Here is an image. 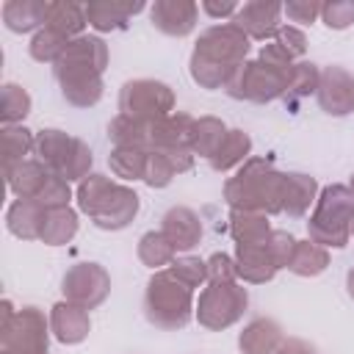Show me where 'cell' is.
I'll return each mask as SVG.
<instances>
[{
	"label": "cell",
	"mask_w": 354,
	"mask_h": 354,
	"mask_svg": "<svg viewBox=\"0 0 354 354\" xmlns=\"http://www.w3.org/2000/svg\"><path fill=\"white\" fill-rule=\"evenodd\" d=\"M326 266H329V252L307 238V241L296 243V252H293L288 271H293L296 277H318L326 271Z\"/></svg>",
	"instance_id": "obj_33"
},
{
	"label": "cell",
	"mask_w": 354,
	"mask_h": 354,
	"mask_svg": "<svg viewBox=\"0 0 354 354\" xmlns=\"http://www.w3.org/2000/svg\"><path fill=\"white\" fill-rule=\"evenodd\" d=\"M271 224L266 213L257 210H230V235L235 243H266L271 238Z\"/></svg>",
	"instance_id": "obj_25"
},
{
	"label": "cell",
	"mask_w": 354,
	"mask_h": 354,
	"mask_svg": "<svg viewBox=\"0 0 354 354\" xmlns=\"http://www.w3.org/2000/svg\"><path fill=\"white\" fill-rule=\"evenodd\" d=\"M191 77H194V83L196 86H202V88H224L227 83H230V77H232V72L238 69H232V66H224V64H216V61H210V58H202V55H196V53H191Z\"/></svg>",
	"instance_id": "obj_41"
},
{
	"label": "cell",
	"mask_w": 354,
	"mask_h": 354,
	"mask_svg": "<svg viewBox=\"0 0 354 354\" xmlns=\"http://www.w3.org/2000/svg\"><path fill=\"white\" fill-rule=\"evenodd\" d=\"M279 14H282V6L279 3H266V0H249L243 3L235 17L230 19L235 28H241L249 39H257V41H268L277 36L279 30Z\"/></svg>",
	"instance_id": "obj_13"
},
{
	"label": "cell",
	"mask_w": 354,
	"mask_h": 354,
	"mask_svg": "<svg viewBox=\"0 0 354 354\" xmlns=\"http://www.w3.org/2000/svg\"><path fill=\"white\" fill-rule=\"evenodd\" d=\"M227 124L221 122V119H216V116H199V119H194V130H191V152L194 155H199V158H213L216 152H218V147L224 144V138H227Z\"/></svg>",
	"instance_id": "obj_27"
},
{
	"label": "cell",
	"mask_w": 354,
	"mask_h": 354,
	"mask_svg": "<svg viewBox=\"0 0 354 354\" xmlns=\"http://www.w3.org/2000/svg\"><path fill=\"white\" fill-rule=\"evenodd\" d=\"M205 263H207V282H235V277H238L235 257H230L224 252H213Z\"/></svg>",
	"instance_id": "obj_49"
},
{
	"label": "cell",
	"mask_w": 354,
	"mask_h": 354,
	"mask_svg": "<svg viewBox=\"0 0 354 354\" xmlns=\"http://www.w3.org/2000/svg\"><path fill=\"white\" fill-rule=\"evenodd\" d=\"M50 329L55 335L58 343L64 346H77L88 337L91 332V318H88V310L72 304V301H58L53 304L50 310Z\"/></svg>",
	"instance_id": "obj_15"
},
{
	"label": "cell",
	"mask_w": 354,
	"mask_h": 354,
	"mask_svg": "<svg viewBox=\"0 0 354 354\" xmlns=\"http://www.w3.org/2000/svg\"><path fill=\"white\" fill-rule=\"evenodd\" d=\"M33 144H36V136L28 127H22V124L3 127V163H6V169H14L17 163L28 160V155L33 152Z\"/></svg>",
	"instance_id": "obj_38"
},
{
	"label": "cell",
	"mask_w": 354,
	"mask_h": 354,
	"mask_svg": "<svg viewBox=\"0 0 354 354\" xmlns=\"http://www.w3.org/2000/svg\"><path fill=\"white\" fill-rule=\"evenodd\" d=\"M108 66V44L100 36H77L55 61V80L77 75H102Z\"/></svg>",
	"instance_id": "obj_10"
},
{
	"label": "cell",
	"mask_w": 354,
	"mask_h": 354,
	"mask_svg": "<svg viewBox=\"0 0 354 354\" xmlns=\"http://www.w3.org/2000/svg\"><path fill=\"white\" fill-rule=\"evenodd\" d=\"M194 53L202 55V58H210L216 64H224V66H232L235 69L249 55V36L241 28H235L232 22L213 25V28H207L199 36Z\"/></svg>",
	"instance_id": "obj_9"
},
{
	"label": "cell",
	"mask_w": 354,
	"mask_h": 354,
	"mask_svg": "<svg viewBox=\"0 0 354 354\" xmlns=\"http://www.w3.org/2000/svg\"><path fill=\"white\" fill-rule=\"evenodd\" d=\"M318 80H321V69L313 61H296L290 69V80H288V91H285V102L296 105L299 100L310 97L318 91Z\"/></svg>",
	"instance_id": "obj_35"
},
{
	"label": "cell",
	"mask_w": 354,
	"mask_h": 354,
	"mask_svg": "<svg viewBox=\"0 0 354 354\" xmlns=\"http://www.w3.org/2000/svg\"><path fill=\"white\" fill-rule=\"evenodd\" d=\"M149 122L133 119V116H113L108 124V138L113 147H133V149H147L149 152Z\"/></svg>",
	"instance_id": "obj_28"
},
{
	"label": "cell",
	"mask_w": 354,
	"mask_h": 354,
	"mask_svg": "<svg viewBox=\"0 0 354 354\" xmlns=\"http://www.w3.org/2000/svg\"><path fill=\"white\" fill-rule=\"evenodd\" d=\"M69 199H72V188L64 177H58L55 171L47 177L44 188L39 191L36 202L44 207V210H58V207H69Z\"/></svg>",
	"instance_id": "obj_43"
},
{
	"label": "cell",
	"mask_w": 354,
	"mask_h": 354,
	"mask_svg": "<svg viewBox=\"0 0 354 354\" xmlns=\"http://www.w3.org/2000/svg\"><path fill=\"white\" fill-rule=\"evenodd\" d=\"M50 324L39 307L17 310L14 321L0 329V354H47Z\"/></svg>",
	"instance_id": "obj_7"
},
{
	"label": "cell",
	"mask_w": 354,
	"mask_h": 354,
	"mask_svg": "<svg viewBox=\"0 0 354 354\" xmlns=\"http://www.w3.org/2000/svg\"><path fill=\"white\" fill-rule=\"evenodd\" d=\"M47 6L44 0H8L3 3V22L11 33H30L47 25Z\"/></svg>",
	"instance_id": "obj_24"
},
{
	"label": "cell",
	"mask_w": 354,
	"mask_h": 354,
	"mask_svg": "<svg viewBox=\"0 0 354 354\" xmlns=\"http://www.w3.org/2000/svg\"><path fill=\"white\" fill-rule=\"evenodd\" d=\"M263 64H268V66H277V69H293V58L277 44V41H268V44H263V50H260V55H257Z\"/></svg>",
	"instance_id": "obj_51"
},
{
	"label": "cell",
	"mask_w": 354,
	"mask_h": 354,
	"mask_svg": "<svg viewBox=\"0 0 354 354\" xmlns=\"http://www.w3.org/2000/svg\"><path fill=\"white\" fill-rule=\"evenodd\" d=\"M69 144H72V136H66L64 130L47 127V130H39V133H36L33 152H36V158H39L50 171H55L58 163H61V158L66 155Z\"/></svg>",
	"instance_id": "obj_36"
},
{
	"label": "cell",
	"mask_w": 354,
	"mask_h": 354,
	"mask_svg": "<svg viewBox=\"0 0 354 354\" xmlns=\"http://www.w3.org/2000/svg\"><path fill=\"white\" fill-rule=\"evenodd\" d=\"M86 25H88L86 6H77L69 0H55L47 6V25L44 28H53V30L64 33L66 39H77V36H83Z\"/></svg>",
	"instance_id": "obj_26"
},
{
	"label": "cell",
	"mask_w": 354,
	"mask_h": 354,
	"mask_svg": "<svg viewBox=\"0 0 354 354\" xmlns=\"http://www.w3.org/2000/svg\"><path fill=\"white\" fill-rule=\"evenodd\" d=\"M169 271H171L183 285H188L191 290H194V288H199V285L207 279V263H205V260H199V257H191V254L171 260Z\"/></svg>",
	"instance_id": "obj_44"
},
{
	"label": "cell",
	"mask_w": 354,
	"mask_h": 354,
	"mask_svg": "<svg viewBox=\"0 0 354 354\" xmlns=\"http://www.w3.org/2000/svg\"><path fill=\"white\" fill-rule=\"evenodd\" d=\"M351 238H354V221H351Z\"/></svg>",
	"instance_id": "obj_56"
},
{
	"label": "cell",
	"mask_w": 354,
	"mask_h": 354,
	"mask_svg": "<svg viewBox=\"0 0 354 354\" xmlns=\"http://www.w3.org/2000/svg\"><path fill=\"white\" fill-rule=\"evenodd\" d=\"M318 105L329 116H348L354 113V75L343 66H326L321 69L318 80Z\"/></svg>",
	"instance_id": "obj_11"
},
{
	"label": "cell",
	"mask_w": 354,
	"mask_h": 354,
	"mask_svg": "<svg viewBox=\"0 0 354 354\" xmlns=\"http://www.w3.org/2000/svg\"><path fill=\"white\" fill-rule=\"evenodd\" d=\"M177 177L174 166L169 163V158L163 152H149L147 158V171H144V183L149 188H166L171 180Z\"/></svg>",
	"instance_id": "obj_45"
},
{
	"label": "cell",
	"mask_w": 354,
	"mask_h": 354,
	"mask_svg": "<svg viewBox=\"0 0 354 354\" xmlns=\"http://www.w3.org/2000/svg\"><path fill=\"white\" fill-rule=\"evenodd\" d=\"M119 113L152 124L174 113V91L163 80H152V77L127 80L119 91Z\"/></svg>",
	"instance_id": "obj_6"
},
{
	"label": "cell",
	"mask_w": 354,
	"mask_h": 354,
	"mask_svg": "<svg viewBox=\"0 0 354 354\" xmlns=\"http://www.w3.org/2000/svg\"><path fill=\"white\" fill-rule=\"evenodd\" d=\"M235 268L238 277L252 285H266L279 271L266 243H235Z\"/></svg>",
	"instance_id": "obj_17"
},
{
	"label": "cell",
	"mask_w": 354,
	"mask_h": 354,
	"mask_svg": "<svg viewBox=\"0 0 354 354\" xmlns=\"http://www.w3.org/2000/svg\"><path fill=\"white\" fill-rule=\"evenodd\" d=\"M282 180L285 171H277L268 158H249L224 183V199L232 210L282 213Z\"/></svg>",
	"instance_id": "obj_1"
},
{
	"label": "cell",
	"mask_w": 354,
	"mask_h": 354,
	"mask_svg": "<svg viewBox=\"0 0 354 354\" xmlns=\"http://www.w3.org/2000/svg\"><path fill=\"white\" fill-rule=\"evenodd\" d=\"M282 340H285V335L277 321L254 318L238 335V348H241V354H274L282 346Z\"/></svg>",
	"instance_id": "obj_22"
},
{
	"label": "cell",
	"mask_w": 354,
	"mask_h": 354,
	"mask_svg": "<svg viewBox=\"0 0 354 354\" xmlns=\"http://www.w3.org/2000/svg\"><path fill=\"white\" fill-rule=\"evenodd\" d=\"M77 235V213L72 207H58L47 210L44 227H41V243L47 246H64Z\"/></svg>",
	"instance_id": "obj_31"
},
{
	"label": "cell",
	"mask_w": 354,
	"mask_h": 354,
	"mask_svg": "<svg viewBox=\"0 0 354 354\" xmlns=\"http://www.w3.org/2000/svg\"><path fill=\"white\" fill-rule=\"evenodd\" d=\"M69 41L72 39H66L64 33H58L53 28H41V30L33 33L28 50H30V58L33 61H39V64H55L64 55V50L69 47Z\"/></svg>",
	"instance_id": "obj_39"
},
{
	"label": "cell",
	"mask_w": 354,
	"mask_h": 354,
	"mask_svg": "<svg viewBox=\"0 0 354 354\" xmlns=\"http://www.w3.org/2000/svg\"><path fill=\"white\" fill-rule=\"evenodd\" d=\"M61 290H64L66 301H72L83 310H94L111 293V274L100 263H77L64 274Z\"/></svg>",
	"instance_id": "obj_8"
},
{
	"label": "cell",
	"mask_w": 354,
	"mask_h": 354,
	"mask_svg": "<svg viewBox=\"0 0 354 354\" xmlns=\"http://www.w3.org/2000/svg\"><path fill=\"white\" fill-rule=\"evenodd\" d=\"M44 218H47V210L36 199H17L6 210V227H8V232L17 235V238H22V241L41 238Z\"/></svg>",
	"instance_id": "obj_21"
},
{
	"label": "cell",
	"mask_w": 354,
	"mask_h": 354,
	"mask_svg": "<svg viewBox=\"0 0 354 354\" xmlns=\"http://www.w3.org/2000/svg\"><path fill=\"white\" fill-rule=\"evenodd\" d=\"M346 288H348V296L354 299V268L346 274Z\"/></svg>",
	"instance_id": "obj_54"
},
{
	"label": "cell",
	"mask_w": 354,
	"mask_h": 354,
	"mask_svg": "<svg viewBox=\"0 0 354 354\" xmlns=\"http://www.w3.org/2000/svg\"><path fill=\"white\" fill-rule=\"evenodd\" d=\"M113 188V180L105 177V174H88L86 180L77 183V207L80 213H86L88 218L94 216V210L100 207V202L108 196V191Z\"/></svg>",
	"instance_id": "obj_42"
},
{
	"label": "cell",
	"mask_w": 354,
	"mask_h": 354,
	"mask_svg": "<svg viewBox=\"0 0 354 354\" xmlns=\"http://www.w3.org/2000/svg\"><path fill=\"white\" fill-rule=\"evenodd\" d=\"M160 232L169 238V243L177 252H191L202 241V221H199V216L191 207L177 205V207H169L163 213Z\"/></svg>",
	"instance_id": "obj_16"
},
{
	"label": "cell",
	"mask_w": 354,
	"mask_h": 354,
	"mask_svg": "<svg viewBox=\"0 0 354 354\" xmlns=\"http://www.w3.org/2000/svg\"><path fill=\"white\" fill-rule=\"evenodd\" d=\"M246 307H249L246 288H241L238 282H210L199 293L194 315H196L199 326H205L210 332H221V329H230L232 324H238L243 318Z\"/></svg>",
	"instance_id": "obj_5"
},
{
	"label": "cell",
	"mask_w": 354,
	"mask_h": 354,
	"mask_svg": "<svg viewBox=\"0 0 354 354\" xmlns=\"http://www.w3.org/2000/svg\"><path fill=\"white\" fill-rule=\"evenodd\" d=\"M138 11H144L141 0H136V3H119V0H91V3H86V19L100 33L122 30L127 25V19L136 17Z\"/></svg>",
	"instance_id": "obj_18"
},
{
	"label": "cell",
	"mask_w": 354,
	"mask_h": 354,
	"mask_svg": "<svg viewBox=\"0 0 354 354\" xmlns=\"http://www.w3.org/2000/svg\"><path fill=\"white\" fill-rule=\"evenodd\" d=\"M30 105H33L30 94L19 83H6L3 97H0V122H3V127L22 124V119L30 113Z\"/></svg>",
	"instance_id": "obj_40"
},
{
	"label": "cell",
	"mask_w": 354,
	"mask_h": 354,
	"mask_svg": "<svg viewBox=\"0 0 354 354\" xmlns=\"http://www.w3.org/2000/svg\"><path fill=\"white\" fill-rule=\"evenodd\" d=\"M50 174L53 171L39 158H28V160L17 163L14 169H6V183L17 199H36Z\"/></svg>",
	"instance_id": "obj_23"
},
{
	"label": "cell",
	"mask_w": 354,
	"mask_h": 354,
	"mask_svg": "<svg viewBox=\"0 0 354 354\" xmlns=\"http://www.w3.org/2000/svg\"><path fill=\"white\" fill-rule=\"evenodd\" d=\"M144 315L158 329H183L194 315V290L169 268L155 271L144 290Z\"/></svg>",
	"instance_id": "obj_3"
},
{
	"label": "cell",
	"mask_w": 354,
	"mask_h": 354,
	"mask_svg": "<svg viewBox=\"0 0 354 354\" xmlns=\"http://www.w3.org/2000/svg\"><path fill=\"white\" fill-rule=\"evenodd\" d=\"M354 221V194L348 185L332 183L318 191L315 210L307 221V235L324 249H343L351 241Z\"/></svg>",
	"instance_id": "obj_2"
},
{
	"label": "cell",
	"mask_w": 354,
	"mask_h": 354,
	"mask_svg": "<svg viewBox=\"0 0 354 354\" xmlns=\"http://www.w3.org/2000/svg\"><path fill=\"white\" fill-rule=\"evenodd\" d=\"M174 254H177V249L169 243V238L163 232L149 230L138 238V260L152 271H160L163 266H171Z\"/></svg>",
	"instance_id": "obj_32"
},
{
	"label": "cell",
	"mask_w": 354,
	"mask_h": 354,
	"mask_svg": "<svg viewBox=\"0 0 354 354\" xmlns=\"http://www.w3.org/2000/svg\"><path fill=\"white\" fill-rule=\"evenodd\" d=\"M91 163H94V155H91L88 144H86L83 138H72V144H69L66 155L61 158V163H58L55 174H58V177H64L66 183H80V180H86V177H88Z\"/></svg>",
	"instance_id": "obj_34"
},
{
	"label": "cell",
	"mask_w": 354,
	"mask_h": 354,
	"mask_svg": "<svg viewBox=\"0 0 354 354\" xmlns=\"http://www.w3.org/2000/svg\"><path fill=\"white\" fill-rule=\"evenodd\" d=\"M321 6L324 3H315V0H288L282 6V11L288 14L290 22H301V25H310L321 17Z\"/></svg>",
	"instance_id": "obj_50"
},
{
	"label": "cell",
	"mask_w": 354,
	"mask_h": 354,
	"mask_svg": "<svg viewBox=\"0 0 354 354\" xmlns=\"http://www.w3.org/2000/svg\"><path fill=\"white\" fill-rule=\"evenodd\" d=\"M348 188H351V194H354V174H351V180H348Z\"/></svg>",
	"instance_id": "obj_55"
},
{
	"label": "cell",
	"mask_w": 354,
	"mask_h": 354,
	"mask_svg": "<svg viewBox=\"0 0 354 354\" xmlns=\"http://www.w3.org/2000/svg\"><path fill=\"white\" fill-rule=\"evenodd\" d=\"M271 41H277L290 58H301L307 53V36L296 25H279V30H277V36Z\"/></svg>",
	"instance_id": "obj_48"
},
{
	"label": "cell",
	"mask_w": 354,
	"mask_h": 354,
	"mask_svg": "<svg viewBox=\"0 0 354 354\" xmlns=\"http://www.w3.org/2000/svg\"><path fill=\"white\" fill-rule=\"evenodd\" d=\"M296 243H299V241H296L290 232H285V230H274V232H271V238L266 241V246H268L271 260L277 263V268H288V266H290L293 252H296Z\"/></svg>",
	"instance_id": "obj_47"
},
{
	"label": "cell",
	"mask_w": 354,
	"mask_h": 354,
	"mask_svg": "<svg viewBox=\"0 0 354 354\" xmlns=\"http://www.w3.org/2000/svg\"><path fill=\"white\" fill-rule=\"evenodd\" d=\"M138 207H141L138 194H136L130 185L113 183V188L108 191V196H105V199L100 202V207L94 210L91 221H94L100 230L116 232V230H124L127 224H133V218L138 216Z\"/></svg>",
	"instance_id": "obj_12"
},
{
	"label": "cell",
	"mask_w": 354,
	"mask_h": 354,
	"mask_svg": "<svg viewBox=\"0 0 354 354\" xmlns=\"http://www.w3.org/2000/svg\"><path fill=\"white\" fill-rule=\"evenodd\" d=\"M238 8H241V6H238L235 0H224V3H218V0H202V11L210 14L213 19H224V17L232 19Z\"/></svg>",
	"instance_id": "obj_52"
},
{
	"label": "cell",
	"mask_w": 354,
	"mask_h": 354,
	"mask_svg": "<svg viewBox=\"0 0 354 354\" xmlns=\"http://www.w3.org/2000/svg\"><path fill=\"white\" fill-rule=\"evenodd\" d=\"M252 152V138L243 130H230L224 144L218 147V152L210 158V169L213 171H230L235 166H243L249 160Z\"/></svg>",
	"instance_id": "obj_29"
},
{
	"label": "cell",
	"mask_w": 354,
	"mask_h": 354,
	"mask_svg": "<svg viewBox=\"0 0 354 354\" xmlns=\"http://www.w3.org/2000/svg\"><path fill=\"white\" fill-rule=\"evenodd\" d=\"M147 149H133V147H113L108 155V166L116 177L122 180H144L147 171Z\"/></svg>",
	"instance_id": "obj_37"
},
{
	"label": "cell",
	"mask_w": 354,
	"mask_h": 354,
	"mask_svg": "<svg viewBox=\"0 0 354 354\" xmlns=\"http://www.w3.org/2000/svg\"><path fill=\"white\" fill-rule=\"evenodd\" d=\"M318 199V183L310 174L301 171H285L282 180V213H288L290 218H301L310 205H315Z\"/></svg>",
	"instance_id": "obj_20"
},
{
	"label": "cell",
	"mask_w": 354,
	"mask_h": 354,
	"mask_svg": "<svg viewBox=\"0 0 354 354\" xmlns=\"http://www.w3.org/2000/svg\"><path fill=\"white\" fill-rule=\"evenodd\" d=\"M61 94L69 105L75 108H91L102 100V75H83V77H69L61 80Z\"/></svg>",
	"instance_id": "obj_30"
},
{
	"label": "cell",
	"mask_w": 354,
	"mask_h": 354,
	"mask_svg": "<svg viewBox=\"0 0 354 354\" xmlns=\"http://www.w3.org/2000/svg\"><path fill=\"white\" fill-rule=\"evenodd\" d=\"M149 19L160 33L183 39L196 28L199 6L194 0H155V6L149 8Z\"/></svg>",
	"instance_id": "obj_14"
},
{
	"label": "cell",
	"mask_w": 354,
	"mask_h": 354,
	"mask_svg": "<svg viewBox=\"0 0 354 354\" xmlns=\"http://www.w3.org/2000/svg\"><path fill=\"white\" fill-rule=\"evenodd\" d=\"M321 19L332 30H346L354 22V0H329L321 6Z\"/></svg>",
	"instance_id": "obj_46"
},
{
	"label": "cell",
	"mask_w": 354,
	"mask_h": 354,
	"mask_svg": "<svg viewBox=\"0 0 354 354\" xmlns=\"http://www.w3.org/2000/svg\"><path fill=\"white\" fill-rule=\"evenodd\" d=\"M191 130H194V116H188V113H169L166 119L152 122V127H149V152L188 147L191 144Z\"/></svg>",
	"instance_id": "obj_19"
},
{
	"label": "cell",
	"mask_w": 354,
	"mask_h": 354,
	"mask_svg": "<svg viewBox=\"0 0 354 354\" xmlns=\"http://www.w3.org/2000/svg\"><path fill=\"white\" fill-rule=\"evenodd\" d=\"M288 80H290V69H277V66H268L260 58H254V61H243L232 72V77L224 86V91L232 100L274 102V100L285 97Z\"/></svg>",
	"instance_id": "obj_4"
},
{
	"label": "cell",
	"mask_w": 354,
	"mask_h": 354,
	"mask_svg": "<svg viewBox=\"0 0 354 354\" xmlns=\"http://www.w3.org/2000/svg\"><path fill=\"white\" fill-rule=\"evenodd\" d=\"M274 354H313V348L304 343V340H296V337H288L282 340V346L274 351Z\"/></svg>",
	"instance_id": "obj_53"
}]
</instances>
